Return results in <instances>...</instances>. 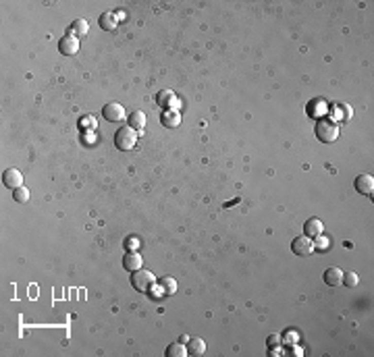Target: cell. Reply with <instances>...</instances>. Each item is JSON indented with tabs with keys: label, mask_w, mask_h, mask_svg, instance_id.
Masks as SVG:
<instances>
[{
	"label": "cell",
	"mask_w": 374,
	"mask_h": 357,
	"mask_svg": "<svg viewBox=\"0 0 374 357\" xmlns=\"http://www.w3.org/2000/svg\"><path fill=\"white\" fill-rule=\"evenodd\" d=\"M138 144V131L131 129V127H121L117 133H115V146L123 152H129L133 150Z\"/></svg>",
	"instance_id": "7a4b0ae2"
},
{
	"label": "cell",
	"mask_w": 374,
	"mask_h": 357,
	"mask_svg": "<svg viewBox=\"0 0 374 357\" xmlns=\"http://www.w3.org/2000/svg\"><path fill=\"white\" fill-rule=\"evenodd\" d=\"M3 183L9 189H19V187H23V174H21L19 168H7L3 172Z\"/></svg>",
	"instance_id": "52a82bcc"
},
{
	"label": "cell",
	"mask_w": 374,
	"mask_h": 357,
	"mask_svg": "<svg viewBox=\"0 0 374 357\" xmlns=\"http://www.w3.org/2000/svg\"><path fill=\"white\" fill-rule=\"evenodd\" d=\"M316 137L322 141V144H333L337 141L339 137V125L331 119H318V125H316Z\"/></svg>",
	"instance_id": "6da1fadb"
},
{
	"label": "cell",
	"mask_w": 374,
	"mask_h": 357,
	"mask_svg": "<svg viewBox=\"0 0 374 357\" xmlns=\"http://www.w3.org/2000/svg\"><path fill=\"white\" fill-rule=\"evenodd\" d=\"M160 123L166 129H177L181 125V113H179V110H175V108L164 110V113L160 115Z\"/></svg>",
	"instance_id": "ba28073f"
},
{
	"label": "cell",
	"mask_w": 374,
	"mask_h": 357,
	"mask_svg": "<svg viewBox=\"0 0 374 357\" xmlns=\"http://www.w3.org/2000/svg\"><path fill=\"white\" fill-rule=\"evenodd\" d=\"M266 345H268V349L279 347V345H281V337H279V334H270V337L266 339Z\"/></svg>",
	"instance_id": "4316f807"
},
{
	"label": "cell",
	"mask_w": 374,
	"mask_h": 357,
	"mask_svg": "<svg viewBox=\"0 0 374 357\" xmlns=\"http://www.w3.org/2000/svg\"><path fill=\"white\" fill-rule=\"evenodd\" d=\"M358 274L356 272H347V274H343V284L345 287H349V289H354L356 284H358Z\"/></svg>",
	"instance_id": "603a6c76"
},
{
	"label": "cell",
	"mask_w": 374,
	"mask_h": 357,
	"mask_svg": "<svg viewBox=\"0 0 374 357\" xmlns=\"http://www.w3.org/2000/svg\"><path fill=\"white\" fill-rule=\"evenodd\" d=\"M140 245H142V241H140V239H135V237H129V239H127V243H125V247H127L129 252H135V249L140 247Z\"/></svg>",
	"instance_id": "d4e9b609"
},
{
	"label": "cell",
	"mask_w": 374,
	"mask_h": 357,
	"mask_svg": "<svg viewBox=\"0 0 374 357\" xmlns=\"http://www.w3.org/2000/svg\"><path fill=\"white\" fill-rule=\"evenodd\" d=\"M87 29H90V23H87L85 19H75L73 23H71V27H69V31H67V33H71V35L79 38V35H85V33H87Z\"/></svg>",
	"instance_id": "e0dca14e"
},
{
	"label": "cell",
	"mask_w": 374,
	"mask_h": 357,
	"mask_svg": "<svg viewBox=\"0 0 374 357\" xmlns=\"http://www.w3.org/2000/svg\"><path fill=\"white\" fill-rule=\"evenodd\" d=\"M326 113H328V106H326V102L320 100V98H316V100H312L310 104H308V115L314 117V119H320V117H324Z\"/></svg>",
	"instance_id": "9a60e30c"
},
{
	"label": "cell",
	"mask_w": 374,
	"mask_h": 357,
	"mask_svg": "<svg viewBox=\"0 0 374 357\" xmlns=\"http://www.w3.org/2000/svg\"><path fill=\"white\" fill-rule=\"evenodd\" d=\"M291 249H293V254L299 256V258H305V256H310V254L316 252V249H314V241L308 237V235L295 237V239L291 241Z\"/></svg>",
	"instance_id": "277c9868"
},
{
	"label": "cell",
	"mask_w": 374,
	"mask_h": 357,
	"mask_svg": "<svg viewBox=\"0 0 374 357\" xmlns=\"http://www.w3.org/2000/svg\"><path fill=\"white\" fill-rule=\"evenodd\" d=\"M320 233H324V225L320 218H308L303 222V235L308 237H318Z\"/></svg>",
	"instance_id": "4fadbf2b"
},
{
	"label": "cell",
	"mask_w": 374,
	"mask_h": 357,
	"mask_svg": "<svg viewBox=\"0 0 374 357\" xmlns=\"http://www.w3.org/2000/svg\"><path fill=\"white\" fill-rule=\"evenodd\" d=\"M117 23H119V19H117V15H113V13H104V15L100 17V27H102V29L113 31V29H117Z\"/></svg>",
	"instance_id": "d6986e66"
},
{
	"label": "cell",
	"mask_w": 374,
	"mask_h": 357,
	"mask_svg": "<svg viewBox=\"0 0 374 357\" xmlns=\"http://www.w3.org/2000/svg\"><path fill=\"white\" fill-rule=\"evenodd\" d=\"M175 291H177V282H175V278L166 276L156 284V295L152 297H166V295H173Z\"/></svg>",
	"instance_id": "8fae6325"
},
{
	"label": "cell",
	"mask_w": 374,
	"mask_h": 357,
	"mask_svg": "<svg viewBox=\"0 0 374 357\" xmlns=\"http://www.w3.org/2000/svg\"><path fill=\"white\" fill-rule=\"evenodd\" d=\"M58 50H60V54H64V56L77 54V52H79V40H77L75 35H71V33L62 35V38L58 40Z\"/></svg>",
	"instance_id": "8992f818"
},
{
	"label": "cell",
	"mask_w": 374,
	"mask_h": 357,
	"mask_svg": "<svg viewBox=\"0 0 374 357\" xmlns=\"http://www.w3.org/2000/svg\"><path fill=\"white\" fill-rule=\"evenodd\" d=\"M356 191L362 195H372L374 193V176L372 174H360L356 178Z\"/></svg>",
	"instance_id": "9c48e42d"
},
{
	"label": "cell",
	"mask_w": 374,
	"mask_h": 357,
	"mask_svg": "<svg viewBox=\"0 0 374 357\" xmlns=\"http://www.w3.org/2000/svg\"><path fill=\"white\" fill-rule=\"evenodd\" d=\"M129 127L131 129H138V131H142L146 127V115L142 113V110H135V113L129 115Z\"/></svg>",
	"instance_id": "ac0fdd59"
},
{
	"label": "cell",
	"mask_w": 374,
	"mask_h": 357,
	"mask_svg": "<svg viewBox=\"0 0 374 357\" xmlns=\"http://www.w3.org/2000/svg\"><path fill=\"white\" fill-rule=\"evenodd\" d=\"M187 353L193 357H200L206 353V343L202 339H189L187 341Z\"/></svg>",
	"instance_id": "2e32d148"
},
{
	"label": "cell",
	"mask_w": 374,
	"mask_h": 357,
	"mask_svg": "<svg viewBox=\"0 0 374 357\" xmlns=\"http://www.w3.org/2000/svg\"><path fill=\"white\" fill-rule=\"evenodd\" d=\"M102 117H104L108 123H121V121L125 119V108H123V104H119V102H108V104H104V108H102Z\"/></svg>",
	"instance_id": "5b68a950"
},
{
	"label": "cell",
	"mask_w": 374,
	"mask_h": 357,
	"mask_svg": "<svg viewBox=\"0 0 374 357\" xmlns=\"http://www.w3.org/2000/svg\"><path fill=\"white\" fill-rule=\"evenodd\" d=\"M175 102H177V96H175V92H171V89H160L156 94V104L162 110H171L175 106Z\"/></svg>",
	"instance_id": "7c38bea8"
},
{
	"label": "cell",
	"mask_w": 374,
	"mask_h": 357,
	"mask_svg": "<svg viewBox=\"0 0 374 357\" xmlns=\"http://www.w3.org/2000/svg\"><path fill=\"white\" fill-rule=\"evenodd\" d=\"M79 127L81 129H85V127H90L87 131H92V129H96V121L92 119V117H81V121H79Z\"/></svg>",
	"instance_id": "cb8c5ba5"
},
{
	"label": "cell",
	"mask_w": 374,
	"mask_h": 357,
	"mask_svg": "<svg viewBox=\"0 0 374 357\" xmlns=\"http://www.w3.org/2000/svg\"><path fill=\"white\" fill-rule=\"evenodd\" d=\"M187 355V347L183 343H173L166 347V357H185Z\"/></svg>",
	"instance_id": "ffe728a7"
},
{
	"label": "cell",
	"mask_w": 374,
	"mask_h": 357,
	"mask_svg": "<svg viewBox=\"0 0 374 357\" xmlns=\"http://www.w3.org/2000/svg\"><path fill=\"white\" fill-rule=\"evenodd\" d=\"M131 284H133V289H138L140 293H150V289L156 284V276L150 270H146V268H140V270H135L133 276H131Z\"/></svg>",
	"instance_id": "3957f363"
},
{
	"label": "cell",
	"mask_w": 374,
	"mask_h": 357,
	"mask_svg": "<svg viewBox=\"0 0 374 357\" xmlns=\"http://www.w3.org/2000/svg\"><path fill=\"white\" fill-rule=\"evenodd\" d=\"M322 278H324V282L328 287H339V284H343V270H341V268H337V266L326 268Z\"/></svg>",
	"instance_id": "30bf717a"
},
{
	"label": "cell",
	"mask_w": 374,
	"mask_h": 357,
	"mask_svg": "<svg viewBox=\"0 0 374 357\" xmlns=\"http://www.w3.org/2000/svg\"><path fill=\"white\" fill-rule=\"evenodd\" d=\"M314 249H318V252H328V249H331V239L320 233L318 239L314 241Z\"/></svg>",
	"instance_id": "7402d4cb"
},
{
	"label": "cell",
	"mask_w": 374,
	"mask_h": 357,
	"mask_svg": "<svg viewBox=\"0 0 374 357\" xmlns=\"http://www.w3.org/2000/svg\"><path fill=\"white\" fill-rule=\"evenodd\" d=\"M295 341H297V334H295V332H289V334H285V339H283L285 347H293V345H295Z\"/></svg>",
	"instance_id": "484cf974"
},
{
	"label": "cell",
	"mask_w": 374,
	"mask_h": 357,
	"mask_svg": "<svg viewBox=\"0 0 374 357\" xmlns=\"http://www.w3.org/2000/svg\"><path fill=\"white\" fill-rule=\"evenodd\" d=\"M13 197H15V202H19V204H27L29 202V189L27 187L13 189Z\"/></svg>",
	"instance_id": "44dd1931"
},
{
	"label": "cell",
	"mask_w": 374,
	"mask_h": 357,
	"mask_svg": "<svg viewBox=\"0 0 374 357\" xmlns=\"http://www.w3.org/2000/svg\"><path fill=\"white\" fill-rule=\"evenodd\" d=\"M142 264H144V260H142V256H140L138 252H129V254L123 258V268H125V270H129V272L140 270Z\"/></svg>",
	"instance_id": "5bb4252c"
}]
</instances>
